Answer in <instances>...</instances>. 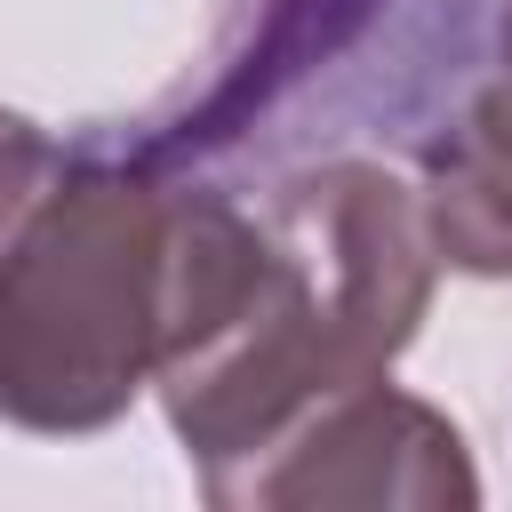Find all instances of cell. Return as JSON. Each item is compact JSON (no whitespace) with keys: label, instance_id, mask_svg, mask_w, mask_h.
<instances>
[{"label":"cell","instance_id":"cell-5","mask_svg":"<svg viewBox=\"0 0 512 512\" xmlns=\"http://www.w3.org/2000/svg\"><path fill=\"white\" fill-rule=\"evenodd\" d=\"M368 8H376V0H264L256 32L224 56V72H216V88H208V104H200V128H184V144L216 136V120H240L248 104L280 96V80L312 72L320 56H336V48L368 24Z\"/></svg>","mask_w":512,"mask_h":512},{"label":"cell","instance_id":"cell-6","mask_svg":"<svg viewBox=\"0 0 512 512\" xmlns=\"http://www.w3.org/2000/svg\"><path fill=\"white\" fill-rule=\"evenodd\" d=\"M48 168H56V152H48L40 120H24L16 104H0V232L32 208V192L48 184Z\"/></svg>","mask_w":512,"mask_h":512},{"label":"cell","instance_id":"cell-3","mask_svg":"<svg viewBox=\"0 0 512 512\" xmlns=\"http://www.w3.org/2000/svg\"><path fill=\"white\" fill-rule=\"evenodd\" d=\"M200 496L216 512H472L480 472L432 400L376 376L304 408L272 448L200 480Z\"/></svg>","mask_w":512,"mask_h":512},{"label":"cell","instance_id":"cell-4","mask_svg":"<svg viewBox=\"0 0 512 512\" xmlns=\"http://www.w3.org/2000/svg\"><path fill=\"white\" fill-rule=\"evenodd\" d=\"M416 208L440 264L472 280H512V0L496 8V40L472 88L424 136Z\"/></svg>","mask_w":512,"mask_h":512},{"label":"cell","instance_id":"cell-2","mask_svg":"<svg viewBox=\"0 0 512 512\" xmlns=\"http://www.w3.org/2000/svg\"><path fill=\"white\" fill-rule=\"evenodd\" d=\"M176 184L144 168H72L0 232V424L104 432L136 408L168 344Z\"/></svg>","mask_w":512,"mask_h":512},{"label":"cell","instance_id":"cell-1","mask_svg":"<svg viewBox=\"0 0 512 512\" xmlns=\"http://www.w3.org/2000/svg\"><path fill=\"white\" fill-rule=\"evenodd\" d=\"M432 272L416 184L376 160L296 168L256 208L176 184V288L152 384L192 472L216 480L304 408L392 376L432 312Z\"/></svg>","mask_w":512,"mask_h":512}]
</instances>
